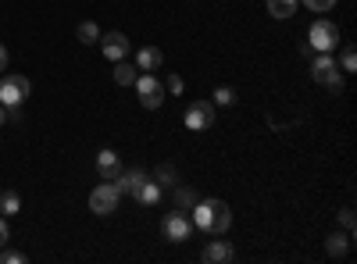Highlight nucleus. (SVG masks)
<instances>
[{
    "label": "nucleus",
    "mask_w": 357,
    "mask_h": 264,
    "mask_svg": "<svg viewBox=\"0 0 357 264\" xmlns=\"http://www.w3.org/2000/svg\"><path fill=\"white\" fill-rule=\"evenodd\" d=\"M161 232H165V240H172V243H186V240L193 236V222H190L186 211H178V208H175V211L165 215Z\"/></svg>",
    "instance_id": "obj_6"
},
{
    "label": "nucleus",
    "mask_w": 357,
    "mask_h": 264,
    "mask_svg": "<svg viewBox=\"0 0 357 264\" xmlns=\"http://www.w3.org/2000/svg\"><path fill=\"white\" fill-rule=\"evenodd\" d=\"M336 43H340V29H336V22L318 18V22L307 29V47H311V50H318V54H333Z\"/></svg>",
    "instance_id": "obj_2"
},
{
    "label": "nucleus",
    "mask_w": 357,
    "mask_h": 264,
    "mask_svg": "<svg viewBox=\"0 0 357 264\" xmlns=\"http://www.w3.org/2000/svg\"><path fill=\"white\" fill-rule=\"evenodd\" d=\"M100 47H104V57H107V61H114V65L129 57V36L118 33V29H114V33H107V36H100Z\"/></svg>",
    "instance_id": "obj_9"
},
{
    "label": "nucleus",
    "mask_w": 357,
    "mask_h": 264,
    "mask_svg": "<svg viewBox=\"0 0 357 264\" xmlns=\"http://www.w3.org/2000/svg\"><path fill=\"white\" fill-rule=\"evenodd\" d=\"M29 257L22 254V250H4V247H0V264H25Z\"/></svg>",
    "instance_id": "obj_24"
},
{
    "label": "nucleus",
    "mask_w": 357,
    "mask_h": 264,
    "mask_svg": "<svg viewBox=\"0 0 357 264\" xmlns=\"http://www.w3.org/2000/svg\"><path fill=\"white\" fill-rule=\"evenodd\" d=\"M168 93H183V75H168Z\"/></svg>",
    "instance_id": "obj_27"
},
{
    "label": "nucleus",
    "mask_w": 357,
    "mask_h": 264,
    "mask_svg": "<svg viewBox=\"0 0 357 264\" xmlns=\"http://www.w3.org/2000/svg\"><path fill=\"white\" fill-rule=\"evenodd\" d=\"M211 125H215V104L211 100H193L186 107V129L204 132V129H211Z\"/></svg>",
    "instance_id": "obj_7"
},
{
    "label": "nucleus",
    "mask_w": 357,
    "mask_h": 264,
    "mask_svg": "<svg viewBox=\"0 0 357 264\" xmlns=\"http://www.w3.org/2000/svg\"><path fill=\"white\" fill-rule=\"evenodd\" d=\"M161 193H165V189H161L154 179H146V183H143V186H139L132 196H136V203H143V208H154V203L161 200Z\"/></svg>",
    "instance_id": "obj_15"
},
{
    "label": "nucleus",
    "mask_w": 357,
    "mask_h": 264,
    "mask_svg": "<svg viewBox=\"0 0 357 264\" xmlns=\"http://www.w3.org/2000/svg\"><path fill=\"white\" fill-rule=\"evenodd\" d=\"M161 65H165L161 47H139V50H136V68H143V72H158Z\"/></svg>",
    "instance_id": "obj_12"
},
{
    "label": "nucleus",
    "mask_w": 357,
    "mask_h": 264,
    "mask_svg": "<svg viewBox=\"0 0 357 264\" xmlns=\"http://www.w3.org/2000/svg\"><path fill=\"white\" fill-rule=\"evenodd\" d=\"M8 236H11V228H8V222H4V215H0V247L8 243Z\"/></svg>",
    "instance_id": "obj_28"
},
{
    "label": "nucleus",
    "mask_w": 357,
    "mask_h": 264,
    "mask_svg": "<svg viewBox=\"0 0 357 264\" xmlns=\"http://www.w3.org/2000/svg\"><path fill=\"white\" fill-rule=\"evenodd\" d=\"M268 15L272 18H293L296 15V0H268Z\"/></svg>",
    "instance_id": "obj_18"
},
{
    "label": "nucleus",
    "mask_w": 357,
    "mask_h": 264,
    "mask_svg": "<svg viewBox=\"0 0 357 264\" xmlns=\"http://www.w3.org/2000/svg\"><path fill=\"white\" fill-rule=\"evenodd\" d=\"M0 68H8V47L0 43Z\"/></svg>",
    "instance_id": "obj_29"
},
{
    "label": "nucleus",
    "mask_w": 357,
    "mask_h": 264,
    "mask_svg": "<svg viewBox=\"0 0 357 264\" xmlns=\"http://www.w3.org/2000/svg\"><path fill=\"white\" fill-rule=\"evenodd\" d=\"M118 203H122V193H118V186L107 183V179L89 193V211H93V215H114Z\"/></svg>",
    "instance_id": "obj_5"
},
{
    "label": "nucleus",
    "mask_w": 357,
    "mask_h": 264,
    "mask_svg": "<svg viewBox=\"0 0 357 264\" xmlns=\"http://www.w3.org/2000/svg\"><path fill=\"white\" fill-rule=\"evenodd\" d=\"M232 257H236L232 243H229V240H218V236L200 250V261H204V264H225V261H232Z\"/></svg>",
    "instance_id": "obj_11"
},
{
    "label": "nucleus",
    "mask_w": 357,
    "mask_h": 264,
    "mask_svg": "<svg viewBox=\"0 0 357 264\" xmlns=\"http://www.w3.org/2000/svg\"><path fill=\"white\" fill-rule=\"evenodd\" d=\"M114 82H118V86H132V82H136V65L118 61V68H114Z\"/></svg>",
    "instance_id": "obj_19"
},
{
    "label": "nucleus",
    "mask_w": 357,
    "mask_h": 264,
    "mask_svg": "<svg viewBox=\"0 0 357 264\" xmlns=\"http://www.w3.org/2000/svg\"><path fill=\"white\" fill-rule=\"evenodd\" d=\"M0 125H8V107L0 104Z\"/></svg>",
    "instance_id": "obj_30"
},
{
    "label": "nucleus",
    "mask_w": 357,
    "mask_h": 264,
    "mask_svg": "<svg viewBox=\"0 0 357 264\" xmlns=\"http://www.w3.org/2000/svg\"><path fill=\"white\" fill-rule=\"evenodd\" d=\"M132 86H136V93H139V104H143V107H151V111H154V107H161V104H165V82H161L154 72L136 75V82H132Z\"/></svg>",
    "instance_id": "obj_4"
},
{
    "label": "nucleus",
    "mask_w": 357,
    "mask_h": 264,
    "mask_svg": "<svg viewBox=\"0 0 357 264\" xmlns=\"http://www.w3.org/2000/svg\"><path fill=\"white\" fill-rule=\"evenodd\" d=\"M97 171H100V179L111 183L114 175L122 171V157H118L114 150H100V154H97Z\"/></svg>",
    "instance_id": "obj_13"
},
{
    "label": "nucleus",
    "mask_w": 357,
    "mask_h": 264,
    "mask_svg": "<svg viewBox=\"0 0 357 264\" xmlns=\"http://www.w3.org/2000/svg\"><path fill=\"white\" fill-rule=\"evenodd\" d=\"M304 4H307V11L325 15V11H333V8H336V0H304Z\"/></svg>",
    "instance_id": "obj_25"
},
{
    "label": "nucleus",
    "mask_w": 357,
    "mask_h": 264,
    "mask_svg": "<svg viewBox=\"0 0 357 264\" xmlns=\"http://www.w3.org/2000/svg\"><path fill=\"white\" fill-rule=\"evenodd\" d=\"M146 179H151V175H146L143 168H122V171H118L111 183L118 186V193H129V196H132V193H136V189H139Z\"/></svg>",
    "instance_id": "obj_10"
},
{
    "label": "nucleus",
    "mask_w": 357,
    "mask_h": 264,
    "mask_svg": "<svg viewBox=\"0 0 357 264\" xmlns=\"http://www.w3.org/2000/svg\"><path fill=\"white\" fill-rule=\"evenodd\" d=\"M340 222H343V228L354 236V208H343V211H340Z\"/></svg>",
    "instance_id": "obj_26"
},
{
    "label": "nucleus",
    "mask_w": 357,
    "mask_h": 264,
    "mask_svg": "<svg viewBox=\"0 0 357 264\" xmlns=\"http://www.w3.org/2000/svg\"><path fill=\"white\" fill-rule=\"evenodd\" d=\"M29 90H33V82H29L25 75H18V72H11V75L0 79V104H4L8 111H22Z\"/></svg>",
    "instance_id": "obj_1"
},
{
    "label": "nucleus",
    "mask_w": 357,
    "mask_h": 264,
    "mask_svg": "<svg viewBox=\"0 0 357 264\" xmlns=\"http://www.w3.org/2000/svg\"><path fill=\"white\" fill-rule=\"evenodd\" d=\"M207 203H211V218H207V236H225L229 225H232V211L225 200H211L207 196Z\"/></svg>",
    "instance_id": "obj_8"
},
{
    "label": "nucleus",
    "mask_w": 357,
    "mask_h": 264,
    "mask_svg": "<svg viewBox=\"0 0 357 264\" xmlns=\"http://www.w3.org/2000/svg\"><path fill=\"white\" fill-rule=\"evenodd\" d=\"M154 183L165 189V186H175V168L172 164H158L154 168Z\"/></svg>",
    "instance_id": "obj_21"
},
{
    "label": "nucleus",
    "mask_w": 357,
    "mask_h": 264,
    "mask_svg": "<svg viewBox=\"0 0 357 264\" xmlns=\"http://www.w3.org/2000/svg\"><path fill=\"white\" fill-rule=\"evenodd\" d=\"M75 36H79V43H86V47H89V43H100V36H104V33H100V25H97V22H79Z\"/></svg>",
    "instance_id": "obj_17"
},
{
    "label": "nucleus",
    "mask_w": 357,
    "mask_h": 264,
    "mask_svg": "<svg viewBox=\"0 0 357 264\" xmlns=\"http://www.w3.org/2000/svg\"><path fill=\"white\" fill-rule=\"evenodd\" d=\"M311 79L321 82V86H329L333 93L343 90V72H340V65H336L333 54H318V57H314V61H311Z\"/></svg>",
    "instance_id": "obj_3"
},
{
    "label": "nucleus",
    "mask_w": 357,
    "mask_h": 264,
    "mask_svg": "<svg viewBox=\"0 0 357 264\" xmlns=\"http://www.w3.org/2000/svg\"><path fill=\"white\" fill-rule=\"evenodd\" d=\"M325 254H329V257H347L350 254V232H333V236L329 240H325Z\"/></svg>",
    "instance_id": "obj_14"
},
{
    "label": "nucleus",
    "mask_w": 357,
    "mask_h": 264,
    "mask_svg": "<svg viewBox=\"0 0 357 264\" xmlns=\"http://www.w3.org/2000/svg\"><path fill=\"white\" fill-rule=\"evenodd\" d=\"M197 200H200V196H197L193 189H186V186H178V189H175V208H178V211H190Z\"/></svg>",
    "instance_id": "obj_20"
},
{
    "label": "nucleus",
    "mask_w": 357,
    "mask_h": 264,
    "mask_svg": "<svg viewBox=\"0 0 357 264\" xmlns=\"http://www.w3.org/2000/svg\"><path fill=\"white\" fill-rule=\"evenodd\" d=\"M215 104L218 107H232L236 104V93L229 90V86H218V90H215Z\"/></svg>",
    "instance_id": "obj_23"
},
{
    "label": "nucleus",
    "mask_w": 357,
    "mask_h": 264,
    "mask_svg": "<svg viewBox=\"0 0 357 264\" xmlns=\"http://www.w3.org/2000/svg\"><path fill=\"white\" fill-rule=\"evenodd\" d=\"M354 68H357V50H354V43H347L340 54V72H354Z\"/></svg>",
    "instance_id": "obj_22"
},
{
    "label": "nucleus",
    "mask_w": 357,
    "mask_h": 264,
    "mask_svg": "<svg viewBox=\"0 0 357 264\" xmlns=\"http://www.w3.org/2000/svg\"><path fill=\"white\" fill-rule=\"evenodd\" d=\"M18 211H22V196H18L15 189H0V215L11 218V215H18Z\"/></svg>",
    "instance_id": "obj_16"
}]
</instances>
